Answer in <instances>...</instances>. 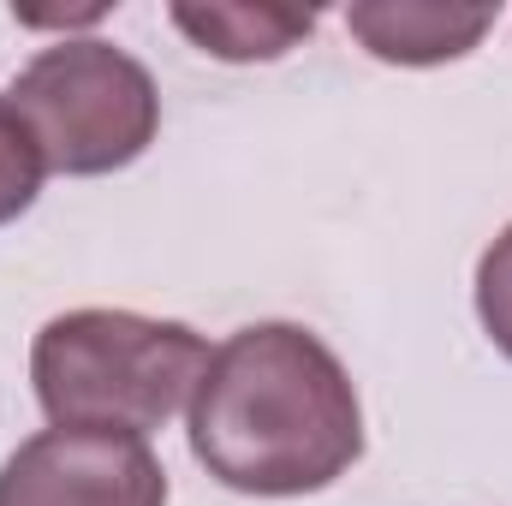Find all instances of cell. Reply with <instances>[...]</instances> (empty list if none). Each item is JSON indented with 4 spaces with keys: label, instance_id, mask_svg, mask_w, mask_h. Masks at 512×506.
<instances>
[{
    "label": "cell",
    "instance_id": "obj_1",
    "mask_svg": "<svg viewBox=\"0 0 512 506\" xmlns=\"http://www.w3.org/2000/svg\"><path fill=\"white\" fill-rule=\"evenodd\" d=\"M191 453L233 495H316L364 459L346 364L298 322H251L209 352L191 393Z\"/></svg>",
    "mask_w": 512,
    "mask_h": 506
},
{
    "label": "cell",
    "instance_id": "obj_2",
    "mask_svg": "<svg viewBox=\"0 0 512 506\" xmlns=\"http://www.w3.org/2000/svg\"><path fill=\"white\" fill-rule=\"evenodd\" d=\"M209 370V340L191 322H161L137 310H66L42 322L30 346V381L60 429H161L191 405Z\"/></svg>",
    "mask_w": 512,
    "mask_h": 506
},
{
    "label": "cell",
    "instance_id": "obj_3",
    "mask_svg": "<svg viewBox=\"0 0 512 506\" xmlns=\"http://www.w3.org/2000/svg\"><path fill=\"white\" fill-rule=\"evenodd\" d=\"M6 96L36 131L42 161L72 179L131 167L161 131V96L149 66L102 36H66L30 54Z\"/></svg>",
    "mask_w": 512,
    "mask_h": 506
},
{
    "label": "cell",
    "instance_id": "obj_4",
    "mask_svg": "<svg viewBox=\"0 0 512 506\" xmlns=\"http://www.w3.org/2000/svg\"><path fill=\"white\" fill-rule=\"evenodd\" d=\"M0 506H167V471L143 435L54 423L0 465Z\"/></svg>",
    "mask_w": 512,
    "mask_h": 506
},
{
    "label": "cell",
    "instance_id": "obj_5",
    "mask_svg": "<svg viewBox=\"0 0 512 506\" xmlns=\"http://www.w3.org/2000/svg\"><path fill=\"white\" fill-rule=\"evenodd\" d=\"M346 30L387 66H441L471 54L495 30V6H435V0H358Z\"/></svg>",
    "mask_w": 512,
    "mask_h": 506
},
{
    "label": "cell",
    "instance_id": "obj_6",
    "mask_svg": "<svg viewBox=\"0 0 512 506\" xmlns=\"http://www.w3.org/2000/svg\"><path fill=\"white\" fill-rule=\"evenodd\" d=\"M173 24L215 60H280L316 30L298 6H173Z\"/></svg>",
    "mask_w": 512,
    "mask_h": 506
},
{
    "label": "cell",
    "instance_id": "obj_7",
    "mask_svg": "<svg viewBox=\"0 0 512 506\" xmlns=\"http://www.w3.org/2000/svg\"><path fill=\"white\" fill-rule=\"evenodd\" d=\"M42 173H48V161L36 149V131L24 126L12 96H0V221H18L36 203Z\"/></svg>",
    "mask_w": 512,
    "mask_h": 506
},
{
    "label": "cell",
    "instance_id": "obj_8",
    "mask_svg": "<svg viewBox=\"0 0 512 506\" xmlns=\"http://www.w3.org/2000/svg\"><path fill=\"white\" fill-rule=\"evenodd\" d=\"M477 316H483L489 340L512 358V227L477 262Z\"/></svg>",
    "mask_w": 512,
    "mask_h": 506
}]
</instances>
